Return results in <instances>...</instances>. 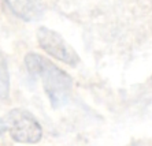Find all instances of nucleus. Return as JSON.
Wrapping results in <instances>:
<instances>
[{
    "instance_id": "nucleus-5",
    "label": "nucleus",
    "mask_w": 152,
    "mask_h": 146,
    "mask_svg": "<svg viewBox=\"0 0 152 146\" xmlns=\"http://www.w3.org/2000/svg\"><path fill=\"white\" fill-rule=\"evenodd\" d=\"M10 98V72H8L7 60L0 52V100Z\"/></svg>"
},
{
    "instance_id": "nucleus-2",
    "label": "nucleus",
    "mask_w": 152,
    "mask_h": 146,
    "mask_svg": "<svg viewBox=\"0 0 152 146\" xmlns=\"http://www.w3.org/2000/svg\"><path fill=\"white\" fill-rule=\"evenodd\" d=\"M11 138L19 143H37L42 137V128L39 120L29 111L15 108L4 119Z\"/></svg>"
},
{
    "instance_id": "nucleus-6",
    "label": "nucleus",
    "mask_w": 152,
    "mask_h": 146,
    "mask_svg": "<svg viewBox=\"0 0 152 146\" xmlns=\"http://www.w3.org/2000/svg\"><path fill=\"white\" fill-rule=\"evenodd\" d=\"M7 131V126H6V121L0 118V135H3L4 132Z\"/></svg>"
},
{
    "instance_id": "nucleus-1",
    "label": "nucleus",
    "mask_w": 152,
    "mask_h": 146,
    "mask_svg": "<svg viewBox=\"0 0 152 146\" xmlns=\"http://www.w3.org/2000/svg\"><path fill=\"white\" fill-rule=\"evenodd\" d=\"M25 64L29 74L34 78L41 79L51 105L55 109L63 107L70 98L73 89V81L70 75L60 70L51 60L34 52H29L25 56Z\"/></svg>"
},
{
    "instance_id": "nucleus-4",
    "label": "nucleus",
    "mask_w": 152,
    "mask_h": 146,
    "mask_svg": "<svg viewBox=\"0 0 152 146\" xmlns=\"http://www.w3.org/2000/svg\"><path fill=\"white\" fill-rule=\"evenodd\" d=\"M14 15L22 21L34 22L42 18L45 12V4L42 0H3Z\"/></svg>"
},
{
    "instance_id": "nucleus-3",
    "label": "nucleus",
    "mask_w": 152,
    "mask_h": 146,
    "mask_svg": "<svg viewBox=\"0 0 152 146\" xmlns=\"http://www.w3.org/2000/svg\"><path fill=\"white\" fill-rule=\"evenodd\" d=\"M37 41L39 45L48 55L60 60L62 63L74 67L80 63V56L70 45H69L60 34L48 27H40L37 30Z\"/></svg>"
}]
</instances>
